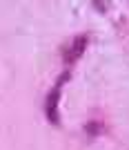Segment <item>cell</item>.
Returning <instances> with one entry per match:
<instances>
[{"label": "cell", "instance_id": "7a4b0ae2", "mask_svg": "<svg viewBox=\"0 0 129 150\" xmlns=\"http://www.w3.org/2000/svg\"><path fill=\"white\" fill-rule=\"evenodd\" d=\"M85 47H87V36H85V34L76 36V38H74V43H71V47L65 52V63H67V65L76 63V61L80 58V54L85 52Z\"/></svg>", "mask_w": 129, "mask_h": 150}, {"label": "cell", "instance_id": "6da1fadb", "mask_svg": "<svg viewBox=\"0 0 129 150\" xmlns=\"http://www.w3.org/2000/svg\"><path fill=\"white\" fill-rule=\"evenodd\" d=\"M69 79V74H62L58 81H56V85L51 88V92L47 94V99H45V114H47V119L51 121L54 125L60 123V114H58V103H60V92H62V85H65V81Z\"/></svg>", "mask_w": 129, "mask_h": 150}]
</instances>
